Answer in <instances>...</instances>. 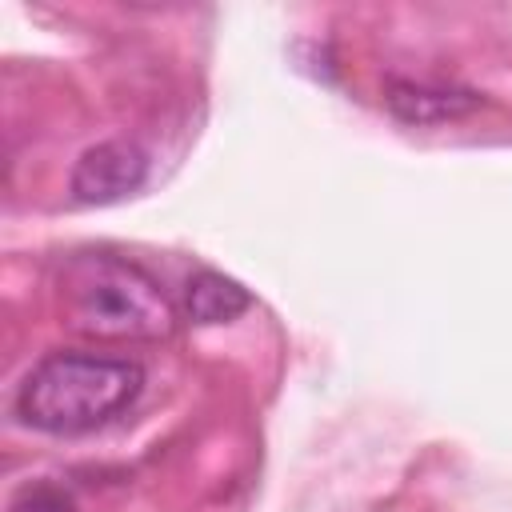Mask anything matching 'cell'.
Listing matches in <instances>:
<instances>
[{"mask_svg": "<svg viewBox=\"0 0 512 512\" xmlns=\"http://www.w3.org/2000/svg\"><path fill=\"white\" fill-rule=\"evenodd\" d=\"M384 104L392 108L396 120L404 124H448V120H460L468 112H476L484 104L480 92L472 88H460V84H436V80H388L384 88Z\"/></svg>", "mask_w": 512, "mask_h": 512, "instance_id": "4", "label": "cell"}, {"mask_svg": "<svg viewBox=\"0 0 512 512\" xmlns=\"http://www.w3.org/2000/svg\"><path fill=\"white\" fill-rule=\"evenodd\" d=\"M248 308H252L248 288L240 280L224 276V272L200 268L184 284V312H188L192 324H228Z\"/></svg>", "mask_w": 512, "mask_h": 512, "instance_id": "5", "label": "cell"}, {"mask_svg": "<svg viewBox=\"0 0 512 512\" xmlns=\"http://www.w3.org/2000/svg\"><path fill=\"white\" fill-rule=\"evenodd\" d=\"M144 388V368L128 356L52 352L16 392V412L28 428L72 436L120 416Z\"/></svg>", "mask_w": 512, "mask_h": 512, "instance_id": "1", "label": "cell"}, {"mask_svg": "<svg viewBox=\"0 0 512 512\" xmlns=\"http://www.w3.org/2000/svg\"><path fill=\"white\" fill-rule=\"evenodd\" d=\"M8 512H80V504H76V496L68 488L36 480V484H24L8 500Z\"/></svg>", "mask_w": 512, "mask_h": 512, "instance_id": "6", "label": "cell"}, {"mask_svg": "<svg viewBox=\"0 0 512 512\" xmlns=\"http://www.w3.org/2000/svg\"><path fill=\"white\" fill-rule=\"evenodd\" d=\"M60 312L72 332L96 340H160L176 312L160 284L112 252H76L60 268Z\"/></svg>", "mask_w": 512, "mask_h": 512, "instance_id": "2", "label": "cell"}, {"mask_svg": "<svg viewBox=\"0 0 512 512\" xmlns=\"http://www.w3.org/2000/svg\"><path fill=\"white\" fill-rule=\"evenodd\" d=\"M148 180V156L132 140H100L72 164L68 188L80 204H116Z\"/></svg>", "mask_w": 512, "mask_h": 512, "instance_id": "3", "label": "cell"}]
</instances>
